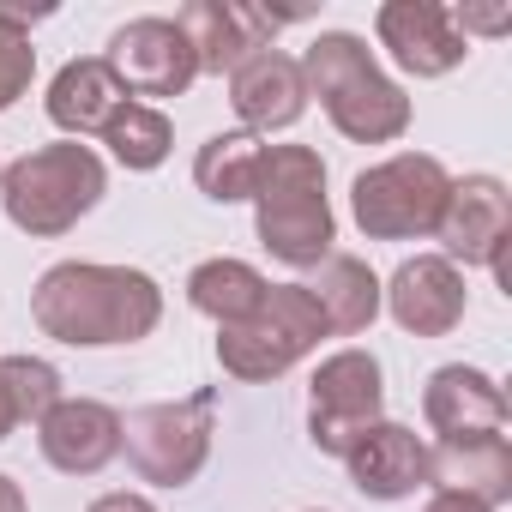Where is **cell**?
<instances>
[{"instance_id": "obj_1", "label": "cell", "mask_w": 512, "mask_h": 512, "mask_svg": "<svg viewBox=\"0 0 512 512\" xmlns=\"http://www.w3.org/2000/svg\"><path fill=\"white\" fill-rule=\"evenodd\" d=\"M31 320L43 338L67 350H109L139 344L163 320V290L139 266H97V260H61L31 290Z\"/></svg>"}, {"instance_id": "obj_2", "label": "cell", "mask_w": 512, "mask_h": 512, "mask_svg": "<svg viewBox=\"0 0 512 512\" xmlns=\"http://www.w3.org/2000/svg\"><path fill=\"white\" fill-rule=\"evenodd\" d=\"M308 97L326 103L332 127L356 145H392L410 133V97L404 85H392L374 61V49L356 31H320L308 43V55L296 61Z\"/></svg>"}, {"instance_id": "obj_3", "label": "cell", "mask_w": 512, "mask_h": 512, "mask_svg": "<svg viewBox=\"0 0 512 512\" xmlns=\"http://www.w3.org/2000/svg\"><path fill=\"white\" fill-rule=\"evenodd\" d=\"M253 229H260V247L272 260L314 272L332 241V205H326V163L308 145H266L260 163V187H253Z\"/></svg>"}, {"instance_id": "obj_4", "label": "cell", "mask_w": 512, "mask_h": 512, "mask_svg": "<svg viewBox=\"0 0 512 512\" xmlns=\"http://www.w3.org/2000/svg\"><path fill=\"white\" fill-rule=\"evenodd\" d=\"M109 193V169L91 145L79 139H61V145H37L25 151L19 163L0 169V205L7 217L37 235V241H55L67 235L79 217L97 211V199Z\"/></svg>"}, {"instance_id": "obj_5", "label": "cell", "mask_w": 512, "mask_h": 512, "mask_svg": "<svg viewBox=\"0 0 512 512\" xmlns=\"http://www.w3.org/2000/svg\"><path fill=\"white\" fill-rule=\"evenodd\" d=\"M320 338H326V314L308 296V284H272L266 302L241 326H217V362L229 380L266 386V380L290 374L302 356H314Z\"/></svg>"}, {"instance_id": "obj_6", "label": "cell", "mask_w": 512, "mask_h": 512, "mask_svg": "<svg viewBox=\"0 0 512 512\" xmlns=\"http://www.w3.org/2000/svg\"><path fill=\"white\" fill-rule=\"evenodd\" d=\"M452 175L428 151H398L350 181V211L368 241H422L446 211Z\"/></svg>"}, {"instance_id": "obj_7", "label": "cell", "mask_w": 512, "mask_h": 512, "mask_svg": "<svg viewBox=\"0 0 512 512\" xmlns=\"http://www.w3.org/2000/svg\"><path fill=\"white\" fill-rule=\"evenodd\" d=\"M211 434H217L211 386H199L193 398H169V404H145V410L121 416V452L133 464V476L157 482V488H187L211 458Z\"/></svg>"}, {"instance_id": "obj_8", "label": "cell", "mask_w": 512, "mask_h": 512, "mask_svg": "<svg viewBox=\"0 0 512 512\" xmlns=\"http://www.w3.org/2000/svg\"><path fill=\"white\" fill-rule=\"evenodd\" d=\"M386 374L374 350H338L308 380V440L326 458H350V446L386 422Z\"/></svg>"}, {"instance_id": "obj_9", "label": "cell", "mask_w": 512, "mask_h": 512, "mask_svg": "<svg viewBox=\"0 0 512 512\" xmlns=\"http://www.w3.org/2000/svg\"><path fill=\"white\" fill-rule=\"evenodd\" d=\"M103 67L115 73V85L139 103V97H181L193 79H199V61H193V43L181 37L175 19H127L109 49H103Z\"/></svg>"}, {"instance_id": "obj_10", "label": "cell", "mask_w": 512, "mask_h": 512, "mask_svg": "<svg viewBox=\"0 0 512 512\" xmlns=\"http://www.w3.org/2000/svg\"><path fill=\"white\" fill-rule=\"evenodd\" d=\"M434 241L446 247L440 260L452 266H494L500 272V253L512 241V193L500 175H464L446 193V211L434 223Z\"/></svg>"}, {"instance_id": "obj_11", "label": "cell", "mask_w": 512, "mask_h": 512, "mask_svg": "<svg viewBox=\"0 0 512 512\" xmlns=\"http://www.w3.org/2000/svg\"><path fill=\"white\" fill-rule=\"evenodd\" d=\"M374 31H380V49L410 79H446L470 55V37L452 25V7H440V0H386L374 13Z\"/></svg>"}, {"instance_id": "obj_12", "label": "cell", "mask_w": 512, "mask_h": 512, "mask_svg": "<svg viewBox=\"0 0 512 512\" xmlns=\"http://www.w3.org/2000/svg\"><path fill=\"white\" fill-rule=\"evenodd\" d=\"M181 37L193 43V61L199 73H235L247 55L272 49V37L290 25L284 13H266V7H247V0H193V7L175 13Z\"/></svg>"}, {"instance_id": "obj_13", "label": "cell", "mask_w": 512, "mask_h": 512, "mask_svg": "<svg viewBox=\"0 0 512 512\" xmlns=\"http://www.w3.org/2000/svg\"><path fill=\"white\" fill-rule=\"evenodd\" d=\"M464 272L440 253H416L392 272V284H380V308L398 320V332L410 338H446L464 320Z\"/></svg>"}, {"instance_id": "obj_14", "label": "cell", "mask_w": 512, "mask_h": 512, "mask_svg": "<svg viewBox=\"0 0 512 512\" xmlns=\"http://www.w3.org/2000/svg\"><path fill=\"white\" fill-rule=\"evenodd\" d=\"M422 416H428L434 440H482V434H506L512 404H506V392H500L494 374L452 362V368H434L428 374Z\"/></svg>"}, {"instance_id": "obj_15", "label": "cell", "mask_w": 512, "mask_h": 512, "mask_svg": "<svg viewBox=\"0 0 512 512\" xmlns=\"http://www.w3.org/2000/svg\"><path fill=\"white\" fill-rule=\"evenodd\" d=\"M229 103L241 115V133H284L302 121L308 109V85H302V67L296 55L284 49H260V55H247L235 73H229Z\"/></svg>"}, {"instance_id": "obj_16", "label": "cell", "mask_w": 512, "mask_h": 512, "mask_svg": "<svg viewBox=\"0 0 512 512\" xmlns=\"http://www.w3.org/2000/svg\"><path fill=\"white\" fill-rule=\"evenodd\" d=\"M37 446L61 476H97L121 458V416L97 398H61L37 422Z\"/></svg>"}, {"instance_id": "obj_17", "label": "cell", "mask_w": 512, "mask_h": 512, "mask_svg": "<svg viewBox=\"0 0 512 512\" xmlns=\"http://www.w3.org/2000/svg\"><path fill=\"white\" fill-rule=\"evenodd\" d=\"M344 470H350L356 494H368V500H410L416 488H428V446L404 422H374L350 446Z\"/></svg>"}, {"instance_id": "obj_18", "label": "cell", "mask_w": 512, "mask_h": 512, "mask_svg": "<svg viewBox=\"0 0 512 512\" xmlns=\"http://www.w3.org/2000/svg\"><path fill=\"white\" fill-rule=\"evenodd\" d=\"M428 488H452V494H470V500L500 512L512 500V446H506V434L434 440L428 446Z\"/></svg>"}, {"instance_id": "obj_19", "label": "cell", "mask_w": 512, "mask_h": 512, "mask_svg": "<svg viewBox=\"0 0 512 512\" xmlns=\"http://www.w3.org/2000/svg\"><path fill=\"white\" fill-rule=\"evenodd\" d=\"M133 97L115 85V73L97 61H67L49 85V121L67 133V139H103V127L127 109Z\"/></svg>"}, {"instance_id": "obj_20", "label": "cell", "mask_w": 512, "mask_h": 512, "mask_svg": "<svg viewBox=\"0 0 512 512\" xmlns=\"http://www.w3.org/2000/svg\"><path fill=\"white\" fill-rule=\"evenodd\" d=\"M308 296L320 302L326 332L356 338V332H368L380 320V278L368 272V260H356V253H326V260L314 266Z\"/></svg>"}, {"instance_id": "obj_21", "label": "cell", "mask_w": 512, "mask_h": 512, "mask_svg": "<svg viewBox=\"0 0 512 512\" xmlns=\"http://www.w3.org/2000/svg\"><path fill=\"white\" fill-rule=\"evenodd\" d=\"M260 163H266V145L253 133H211L193 157V181L205 199L217 205H241L253 199V187H260Z\"/></svg>"}, {"instance_id": "obj_22", "label": "cell", "mask_w": 512, "mask_h": 512, "mask_svg": "<svg viewBox=\"0 0 512 512\" xmlns=\"http://www.w3.org/2000/svg\"><path fill=\"white\" fill-rule=\"evenodd\" d=\"M266 278L253 272L247 260H205V266H193L187 272V302L205 314V320H217V326H241L253 308L266 302Z\"/></svg>"}, {"instance_id": "obj_23", "label": "cell", "mask_w": 512, "mask_h": 512, "mask_svg": "<svg viewBox=\"0 0 512 512\" xmlns=\"http://www.w3.org/2000/svg\"><path fill=\"white\" fill-rule=\"evenodd\" d=\"M61 368L43 356H0V440H13L19 422H43L61 404Z\"/></svg>"}, {"instance_id": "obj_24", "label": "cell", "mask_w": 512, "mask_h": 512, "mask_svg": "<svg viewBox=\"0 0 512 512\" xmlns=\"http://www.w3.org/2000/svg\"><path fill=\"white\" fill-rule=\"evenodd\" d=\"M103 145L115 151V163L121 169H157L163 157H169V145H175V127H169V115L163 109H151V103H127L109 127H103Z\"/></svg>"}, {"instance_id": "obj_25", "label": "cell", "mask_w": 512, "mask_h": 512, "mask_svg": "<svg viewBox=\"0 0 512 512\" xmlns=\"http://www.w3.org/2000/svg\"><path fill=\"white\" fill-rule=\"evenodd\" d=\"M31 19H49V7L19 13V7H0V115H7L31 79H37V49H31Z\"/></svg>"}, {"instance_id": "obj_26", "label": "cell", "mask_w": 512, "mask_h": 512, "mask_svg": "<svg viewBox=\"0 0 512 512\" xmlns=\"http://www.w3.org/2000/svg\"><path fill=\"white\" fill-rule=\"evenodd\" d=\"M85 512H157V506H151L145 494H127V488H115V494H97Z\"/></svg>"}, {"instance_id": "obj_27", "label": "cell", "mask_w": 512, "mask_h": 512, "mask_svg": "<svg viewBox=\"0 0 512 512\" xmlns=\"http://www.w3.org/2000/svg\"><path fill=\"white\" fill-rule=\"evenodd\" d=\"M422 512H494V506H482V500H470V494H452V488H434V500H428Z\"/></svg>"}, {"instance_id": "obj_28", "label": "cell", "mask_w": 512, "mask_h": 512, "mask_svg": "<svg viewBox=\"0 0 512 512\" xmlns=\"http://www.w3.org/2000/svg\"><path fill=\"white\" fill-rule=\"evenodd\" d=\"M0 512H25V488L13 476H0Z\"/></svg>"}]
</instances>
